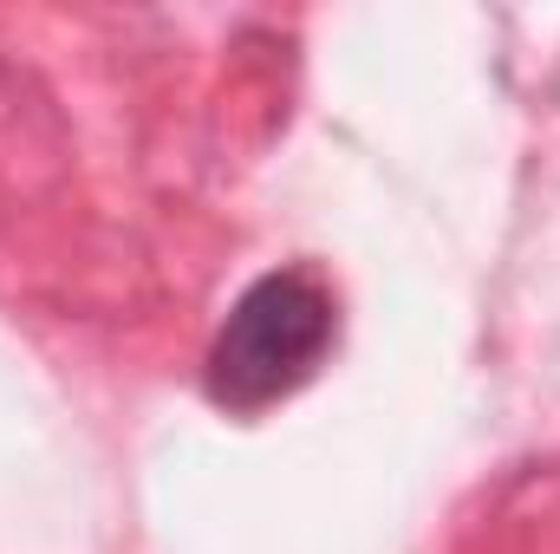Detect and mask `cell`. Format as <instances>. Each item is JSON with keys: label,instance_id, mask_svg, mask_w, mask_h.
<instances>
[{"label": "cell", "instance_id": "6da1fadb", "mask_svg": "<svg viewBox=\"0 0 560 554\" xmlns=\"http://www.w3.org/2000/svg\"><path fill=\"white\" fill-rule=\"evenodd\" d=\"M332 346V293L313 275H261L229 313L209 353V392L229 412H261L313 379Z\"/></svg>", "mask_w": 560, "mask_h": 554}]
</instances>
